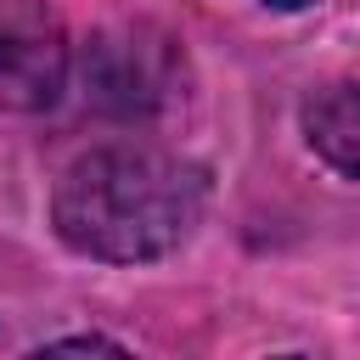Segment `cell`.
I'll use <instances>...</instances> for the list:
<instances>
[{
  "label": "cell",
  "instance_id": "4",
  "mask_svg": "<svg viewBox=\"0 0 360 360\" xmlns=\"http://www.w3.org/2000/svg\"><path fill=\"white\" fill-rule=\"evenodd\" d=\"M45 349H112V354H118L124 343H112V338H96V332H90V338H56V343H45Z\"/></svg>",
  "mask_w": 360,
  "mask_h": 360
},
{
  "label": "cell",
  "instance_id": "5",
  "mask_svg": "<svg viewBox=\"0 0 360 360\" xmlns=\"http://www.w3.org/2000/svg\"><path fill=\"white\" fill-rule=\"evenodd\" d=\"M264 6H276V11H304V6H315V0H264Z\"/></svg>",
  "mask_w": 360,
  "mask_h": 360
},
{
  "label": "cell",
  "instance_id": "2",
  "mask_svg": "<svg viewBox=\"0 0 360 360\" xmlns=\"http://www.w3.org/2000/svg\"><path fill=\"white\" fill-rule=\"evenodd\" d=\"M68 84V34L45 0H0V107L39 112Z\"/></svg>",
  "mask_w": 360,
  "mask_h": 360
},
{
  "label": "cell",
  "instance_id": "3",
  "mask_svg": "<svg viewBox=\"0 0 360 360\" xmlns=\"http://www.w3.org/2000/svg\"><path fill=\"white\" fill-rule=\"evenodd\" d=\"M304 141L321 163L360 180V84H326L304 101Z\"/></svg>",
  "mask_w": 360,
  "mask_h": 360
},
{
  "label": "cell",
  "instance_id": "1",
  "mask_svg": "<svg viewBox=\"0 0 360 360\" xmlns=\"http://www.w3.org/2000/svg\"><path fill=\"white\" fill-rule=\"evenodd\" d=\"M202 169L158 152V146H90L73 158L51 191V219L56 236L107 264H141L174 253L191 225L202 219Z\"/></svg>",
  "mask_w": 360,
  "mask_h": 360
}]
</instances>
